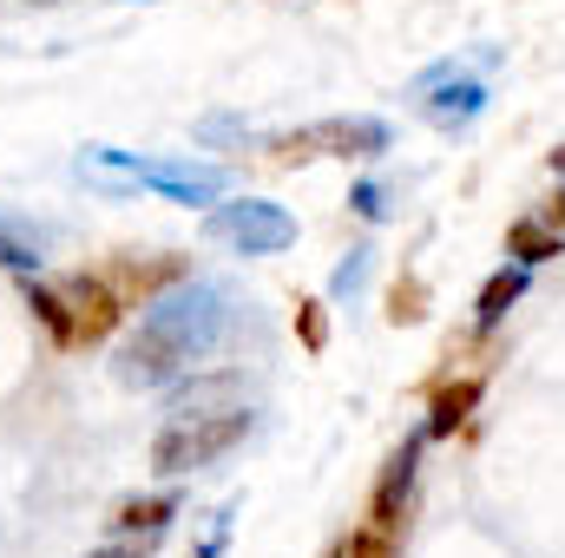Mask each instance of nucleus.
Wrapping results in <instances>:
<instances>
[{
	"label": "nucleus",
	"instance_id": "nucleus-3",
	"mask_svg": "<svg viewBox=\"0 0 565 558\" xmlns=\"http://www.w3.org/2000/svg\"><path fill=\"white\" fill-rule=\"evenodd\" d=\"M493 66H500V46L434 60L422 79L408 86V99H415V112H422L434 132H467V126L487 112V99H493V86H487V73H493Z\"/></svg>",
	"mask_w": 565,
	"mask_h": 558
},
{
	"label": "nucleus",
	"instance_id": "nucleus-7",
	"mask_svg": "<svg viewBox=\"0 0 565 558\" xmlns=\"http://www.w3.org/2000/svg\"><path fill=\"white\" fill-rule=\"evenodd\" d=\"M422 447H427V427H422V433H408V440L395 447V460L382 466V480H375V500H369V526H375V533H402V513H408V493H415Z\"/></svg>",
	"mask_w": 565,
	"mask_h": 558
},
{
	"label": "nucleus",
	"instance_id": "nucleus-4",
	"mask_svg": "<svg viewBox=\"0 0 565 558\" xmlns=\"http://www.w3.org/2000/svg\"><path fill=\"white\" fill-rule=\"evenodd\" d=\"M257 427V415L237 401V408H217V415H171L151 440V466L158 473H198V466H217L231 447H244V433Z\"/></svg>",
	"mask_w": 565,
	"mask_h": 558
},
{
	"label": "nucleus",
	"instance_id": "nucleus-13",
	"mask_svg": "<svg viewBox=\"0 0 565 558\" xmlns=\"http://www.w3.org/2000/svg\"><path fill=\"white\" fill-rule=\"evenodd\" d=\"M171 519H178V500H171V493H164V500H145V506H126V513H119V526H126V533H164Z\"/></svg>",
	"mask_w": 565,
	"mask_h": 558
},
{
	"label": "nucleus",
	"instance_id": "nucleus-12",
	"mask_svg": "<svg viewBox=\"0 0 565 558\" xmlns=\"http://www.w3.org/2000/svg\"><path fill=\"white\" fill-rule=\"evenodd\" d=\"M369 270H375V250H369V244H355V250L335 264V277H329V302H355V296H362V282H369Z\"/></svg>",
	"mask_w": 565,
	"mask_h": 558
},
{
	"label": "nucleus",
	"instance_id": "nucleus-15",
	"mask_svg": "<svg viewBox=\"0 0 565 558\" xmlns=\"http://www.w3.org/2000/svg\"><path fill=\"white\" fill-rule=\"evenodd\" d=\"M349 211H355V217H369V224H382V217H388V184L362 178V184L349 191Z\"/></svg>",
	"mask_w": 565,
	"mask_h": 558
},
{
	"label": "nucleus",
	"instance_id": "nucleus-11",
	"mask_svg": "<svg viewBox=\"0 0 565 558\" xmlns=\"http://www.w3.org/2000/svg\"><path fill=\"white\" fill-rule=\"evenodd\" d=\"M473 408H480V375H467V382L440 388V395H434V415H427V440H447L454 427H467Z\"/></svg>",
	"mask_w": 565,
	"mask_h": 558
},
{
	"label": "nucleus",
	"instance_id": "nucleus-1",
	"mask_svg": "<svg viewBox=\"0 0 565 558\" xmlns=\"http://www.w3.org/2000/svg\"><path fill=\"white\" fill-rule=\"evenodd\" d=\"M237 329V296L217 277H184L164 296H151L132 329V342L119 348V382L126 388H164L178 375H191L204 355L224 348V335Z\"/></svg>",
	"mask_w": 565,
	"mask_h": 558
},
{
	"label": "nucleus",
	"instance_id": "nucleus-6",
	"mask_svg": "<svg viewBox=\"0 0 565 558\" xmlns=\"http://www.w3.org/2000/svg\"><path fill=\"white\" fill-rule=\"evenodd\" d=\"M382 151H388V119H369V112L316 119V126L282 132V139H277L282 164H302V158H382Z\"/></svg>",
	"mask_w": 565,
	"mask_h": 558
},
{
	"label": "nucleus",
	"instance_id": "nucleus-18",
	"mask_svg": "<svg viewBox=\"0 0 565 558\" xmlns=\"http://www.w3.org/2000/svg\"><path fill=\"white\" fill-rule=\"evenodd\" d=\"M553 171H565V144H559V151H553Z\"/></svg>",
	"mask_w": 565,
	"mask_h": 558
},
{
	"label": "nucleus",
	"instance_id": "nucleus-14",
	"mask_svg": "<svg viewBox=\"0 0 565 558\" xmlns=\"http://www.w3.org/2000/svg\"><path fill=\"white\" fill-rule=\"evenodd\" d=\"M158 539H164V533H126V526H119V539H106L99 552H86V558H151Z\"/></svg>",
	"mask_w": 565,
	"mask_h": 558
},
{
	"label": "nucleus",
	"instance_id": "nucleus-10",
	"mask_svg": "<svg viewBox=\"0 0 565 558\" xmlns=\"http://www.w3.org/2000/svg\"><path fill=\"white\" fill-rule=\"evenodd\" d=\"M237 388H244L237 375H198V382L171 388V415H217V408H237V401H231Z\"/></svg>",
	"mask_w": 565,
	"mask_h": 558
},
{
	"label": "nucleus",
	"instance_id": "nucleus-9",
	"mask_svg": "<svg viewBox=\"0 0 565 558\" xmlns=\"http://www.w3.org/2000/svg\"><path fill=\"white\" fill-rule=\"evenodd\" d=\"M559 250H565V230H553L540 211H533V217H520V224L507 230V257H513V264H526V270H533V264H546V257H559Z\"/></svg>",
	"mask_w": 565,
	"mask_h": 558
},
{
	"label": "nucleus",
	"instance_id": "nucleus-8",
	"mask_svg": "<svg viewBox=\"0 0 565 558\" xmlns=\"http://www.w3.org/2000/svg\"><path fill=\"white\" fill-rule=\"evenodd\" d=\"M526 282H533V270H526V264L493 270V277H487V289H480V302H473V335H493V329L507 322V309L526 296Z\"/></svg>",
	"mask_w": 565,
	"mask_h": 558
},
{
	"label": "nucleus",
	"instance_id": "nucleus-17",
	"mask_svg": "<svg viewBox=\"0 0 565 558\" xmlns=\"http://www.w3.org/2000/svg\"><path fill=\"white\" fill-rule=\"evenodd\" d=\"M198 132H204V139H244V126H237V119H204Z\"/></svg>",
	"mask_w": 565,
	"mask_h": 558
},
{
	"label": "nucleus",
	"instance_id": "nucleus-16",
	"mask_svg": "<svg viewBox=\"0 0 565 558\" xmlns=\"http://www.w3.org/2000/svg\"><path fill=\"white\" fill-rule=\"evenodd\" d=\"M342 558H395V533H375V526H369V533H355V539L342 546Z\"/></svg>",
	"mask_w": 565,
	"mask_h": 558
},
{
	"label": "nucleus",
	"instance_id": "nucleus-2",
	"mask_svg": "<svg viewBox=\"0 0 565 558\" xmlns=\"http://www.w3.org/2000/svg\"><path fill=\"white\" fill-rule=\"evenodd\" d=\"M79 178L106 197H132V191H158L171 204H217L231 191V171L224 164H204V158H145V151H119V144H86L79 151Z\"/></svg>",
	"mask_w": 565,
	"mask_h": 558
},
{
	"label": "nucleus",
	"instance_id": "nucleus-5",
	"mask_svg": "<svg viewBox=\"0 0 565 558\" xmlns=\"http://www.w3.org/2000/svg\"><path fill=\"white\" fill-rule=\"evenodd\" d=\"M204 237L237 250V257H277L296 244V217L270 197H217L204 217Z\"/></svg>",
	"mask_w": 565,
	"mask_h": 558
}]
</instances>
